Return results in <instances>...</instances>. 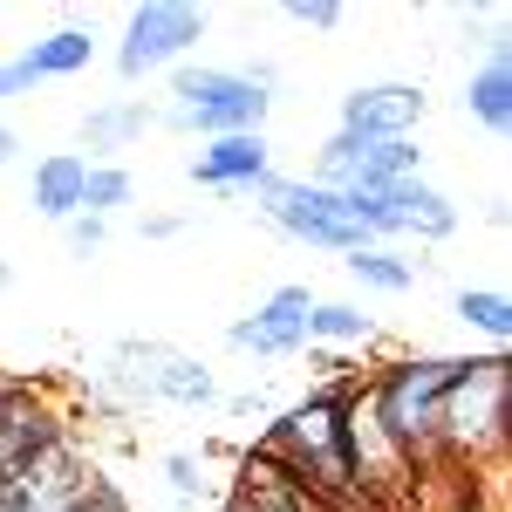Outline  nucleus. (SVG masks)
<instances>
[{"label": "nucleus", "instance_id": "a211bd4d", "mask_svg": "<svg viewBox=\"0 0 512 512\" xmlns=\"http://www.w3.org/2000/svg\"><path fill=\"white\" fill-rule=\"evenodd\" d=\"M144 123H151V110H144L137 96H130V103H103V110L82 117V144H89V151H123V144L144 137Z\"/></svg>", "mask_w": 512, "mask_h": 512}, {"label": "nucleus", "instance_id": "20e7f679", "mask_svg": "<svg viewBox=\"0 0 512 512\" xmlns=\"http://www.w3.org/2000/svg\"><path fill=\"white\" fill-rule=\"evenodd\" d=\"M246 198H253V205H260L287 239H301V246L342 253V260L362 253V246H376V239L349 219L342 192H321V185H308V178H280V171H267L260 185H246Z\"/></svg>", "mask_w": 512, "mask_h": 512}, {"label": "nucleus", "instance_id": "f257e3e1", "mask_svg": "<svg viewBox=\"0 0 512 512\" xmlns=\"http://www.w3.org/2000/svg\"><path fill=\"white\" fill-rule=\"evenodd\" d=\"M349 396H355V383H321L308 403L280 410V424L260 437L253 458L287 472L315 506L369 512V492L355 485V465H349Z\"/></svg>", "mask_w": 512, "mask_h": 512}, {"label": "nucleus", "instance_id": "5701e85b", "mask_svg": "<svg viewBox=\"0 0 512 512\" xmlns=\"http://www.w3.org/2000/svg\"><path fill=\"white\" fill-rule=\"evenodd\" d=\"M280 14H287L294 28H315V35H328V28H342V7H335V0H287Z\"/></svg>", "mask_w": 512, "mask_h": 512}, {"label": "nucleus", "instance_id": "6ab92c4d", "mask_svg": "<svg viewBox=\"0 0 512 512\" xmlns=\"http://www.w3.org/2000/svg\"><path fill=\"white\" fill-rule=\"evenodd\" d=\"M369 335H376V321L355 301H315L308 308V342H342L349 349V342H369Z\"/></svg>", "mask_w": 512, "mask_h": 512}, {"label": "nucleus", "instance_id": "aec40b11", "mask_svg": "<svg viewBox=\"0 0 512 512\" xmlns=\"http://www.w3.org/2000/svg\"><path fill=\"white\" fill-rule=\"evenodd\" d=\"M349 274L362 280V287H376V294H410V287H417V267L396 260L390 246H362V253H349Z\"/></svg>", "mask_w": 512, "mask_h": 512}, {"label": "nucleus", "instance_id": "1a4fd4ad", "mask_svg": "<svg viewBox=\"0 0 512 512\" xmlns=\"http://www.w3.org/2000/svg\"><path fill=\"white\" fill-rule=\"evenodd\" d=\"M506 410H512V376H506V355H472L458 390L444 396V444H499L506 437Z\"/></svg>", "mask_w": 512, "mask_h": 512}, {"label": "nucleus", "instance_id": "39448f33", "mask_svg": "<svg viewBox=\"0 0 512 512\" xmlns=\"http://www.w3.org/2000/svg\"><path fill=\"white\" fill-rule=\"evenodd\" d=\"M342 205L369 239H451L458 233V205L424 178H403V185H383V192H342Z\"/></svg>", "mask_w": 512, "mask_h": 512}, {"label": "nucleus", "instance_id": "4468645a", "mask_svg": "<svg viewBox=\"0 0 512 512\" xmlns=\"http://www.w3.org/2000/svg\"><path fill=\"white\" fill-rule=\"evenodd\" d=\"M226 512H321L301 485L287 472H274L267 458H246V472H239L233 499H226Z\"/></svg>", "mask_w": 512, "mask_h": 512}, {"label": "nucleus", "instance_id": "6e6552de", "mask_svg": "<svg viewBox=\"0 0 512 512\" xmlns=\"http://www.w3.org/2000/svg\"><path fill=\"white\" fill-rule=\"evenodd\" d=\"M403 178H424V151L417 144H376V137H355V130H335L315 158L321 192H383V185H403Z\"/></svg>", "mask_w": 512, "mask_h": 512}, {"label": "nucleus", "instance_id": "dca6fc26", "mask_svg": "<svg viewBox=\"0 0 512 512\" xmlns=\"http://www.w3.org/2000/svg\"><path fill=\"white\" fill-rule=\"evenodd\" d=\"M465 110H472L485 130H512V62H506V48H492L485 69L465 82Z\"/></svg>", "mask_w": 512, "mask_h": 512}, {"label": "nucleus", "instance_id": "4be33fe9", "mask_svg": "<svg viewBox=\"0 0 512 512\" xmlns=\"http://www.w3.org/2000/svg\"><path fill=\"white\" fill-rule=\"evenodd\" d=\"M117 205H130V171H123V164H89V178H82V212L110 219Z\"/></svg>", "mask_w": 512, "mask_h": 512}, {"label": "nucleus", "instance_id": "9b49d317", "mask_svg": "<svg viewBox=\"0 0 512 512\" xmlns=\"http://www.w3.org/2000/svg\"><path fill=\"white\" fill-rule=\"evenodd\" d=\"M308 308H315L308 287H274L246 321L226 328V342L253 355H294V349H308Z\"/></svg>", "mask_w": 512, "mask_h": 512}, {"label": "nucleus", "instance_id": "f8f14e48", "mask_svg": "<svg viewBox=\"0 0 512 512\" xmlns=\"http://www.w3.org/2000/svg\"><path fill=\"white\" fill-rule=\"evenodd\" d=\"M267 171H274L267 130H233V137H212L192 158V185H205V192H219V198H246V185H260Z\"/></svg>", "mask_w": 512, "mask_h": 512}, {"label": "nucleus", "instance_id": "b1692460", "mask_svg": "<svg viewBox=\"0 0 512 512\" xmlns=\"http://www.w3.org/2000/svg\"><path fill=\"white\" fill-rule=\"evenodd\" d=\"M69 512H130V506H123V492H117V485L89 478V485H82L76 499H69Z\"/></svg>", "mask_w": 512, "mask_h": 512}, {"label": "nucleus", "instance_id": "2eb2a0df", "mask_svg": "<svg viewBox=\"0 0 512 512\" xmlns=\"http://www.w3.org/2000/svg\"><path fill=\"white\" fill-rule=\"evenodd\" d=\"M82 178H89V158H76V151L41 158L35 164V212L55 219V226H69V219L82 212Z\"/></svg>", "mask_w": 512, "mask_h": 512}, {"label": "nucleus", "instance_id": "ddd939ff", "mask_svg": "<svg viewBox=\"0 0 512 512\" xmlns=\"http://www.w3.org/2000/svg\"><path fill=\"white\" fill-rule=\"evenodd\" d=\"M62 437H69V431H62V417H55L35 390H21L7 410H0V485H14L21 472H35Z\"/></svg>", "mask_w": 512, "mask_h": 512}, {"label": "nucleus", "instance_id": "cd10ccee", "mask_svg": "<svg viewBox=\"0 0 512 512\" xmlns=\"http://www.w3.org/2000/svg\"><path fill=\"white\" fill-rule=\"evenodd\" d=\"M14 151H21V137H14V130L0 123V164H14Z\"/></svg>", "mask_w": 512, "mask_h": 512}, {"label": "nucleus", "instance_id": "7ed1b4c3", "mask_svg": "<svg viewBox=\"0 0 512 512\" xmlns=\"http://www.w3.org/2000/svg\"><path fill=\"white\" fill-rule=\"evenodd\" d=\"M267 110H274V96L267 89H253V82L239 76V69H212V62H178L171 69V110L164 123L171 130H185V137H233V130H267Z\"/></svg>", "mask_w": 512, "mask_h": 512}, {"label": "nucleus", "instance_id": "f3484780", "mask_svg": "<svg viewBox=\"0 0 512 512\" xmlns=\"http://www.w3.org/2000/svg\"><path fill=\"white\" fill-rule=\"evenodd\" d=\"M21 55L35 62V76H41V82L82 76V69L96 62V35H89V28H55V35H41L35 48H21Z\"/></svg>", "mask_w": 512, "mask_h": 512}, {"label": "nucleus", "instance_id": "412c9836", "mask_svg": "<svg viewBox=\"0 0 512 512\" xmlns=\"http://www.w3.org/2000/svg\"><path fill=\"white\" fill-rule=\"evenodd\" d=\"M451 315L465 321V328H478V335H492V342L512 335V301L499 294V287H465V294L451 301Z\"/></svg>", "mask_w": 512, "mask_h": 512}, {"label": "nucleus", "instance_id": "9d476101", "mask_svg": "<svg viewBox=\"0 0 512 512\" xmlns=\"http://www.w3.org/2000/svg\"><path fill=\"white\" fill-rule=\"evenodd\" d=\"M424 89L417 82H362L342 96V130L376 137V144H410V130L424 123Z\"/></svg>", "mask_w": 512, "mask_h": 512}, {"label": "nucleus", "instance_id": "a878e982", "mask_svg": "<svg viewBox=\"0 0 512 512\" xmlns=\"http://www.w3.org/2000/svg\"><path fill=\"white\" fill-rule=\"evenodd\" d=\"M103 239H110V219H96V212H76V219H69V246H76V253H96Z\"/></svg>", "mask_w": 512, "mask_h": 512}, {"label": "nucleus", "instance_id": "f03ea898", "mask_svg": "<svg viewBox=\"0 0 512 512\" xmlns=\"http://www.w3.org/2000/svg\"><path fill=\"white\" fill-rule=\"evenodd\" d=\"M472 355H410V362H383V376L362 390V410L369 424L383 431L396 458H424L444 444V396L458 390Z\"/></svg>", "mask_w": 512, "mask_h": 512}, {"label": "nucleus", "instance_id": "423d86ee", "mask_svg": "<svg viewBox=\"0 0 512 512\" xmlns=\"http://www.w3.org/2000/svg\"><path fill=\"white\" fill-rule=\"evenodd\" d=\"M205 28H212L205 7H171V0L137 7L123 21V41H117V76L144 82V76H158V69H178L198 41H205Z\"/></svg>", "mask_w": 512, "mask_h": 512}, {"label": "nucleus", "instance_id": "bb28decb", "mask_svg": "<svg viewBox=\"0 0 512 512\" xmlns=\"http://www.w3.org/2000/svg\"><path fill=\"white\" fill-rule=\"evenodd\" d=\"M35 62H28V55H14V62H0V96H28V89H35Z\"/></svg>", "mask_w": 512, "mask_h": 512}, {"label": "nucleus", "instance_id": "393cba45", "mask_svg": "<svg viewBox=\"0 0 512 512\" xmlns=\"http://www.w3.org/2000/svg\"><path fill=\"white\" fill-rule=\"evenodd\" d=\"M164 472H171V492H178V499H198V485H205V478H198L192 451H171V458H164Z\"/></svg>", "mask_w": 512, "mask_h": 512}, {"label": "nucleus", "instance_id": "0eeeda50", "mask_svg": "<svg viewBox=\"0 0 512 512\" xmlns=\"http://www.w3.org/2000/svg\"><path fill=\"white\" fill-rule=\"evenodd\" d=\"M110 376H123L130 390L151 396V403H178V410H205V403H219L212 369H205L198 355L171 349V342H117Z\"/></svg>", "mask_w": 512, "mask_h": 512}]
</instances>
